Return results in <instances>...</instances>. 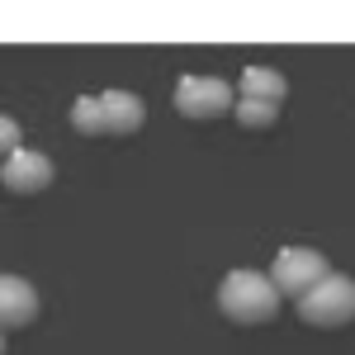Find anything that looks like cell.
<instances>
[{"instance_id": "4", "label": "cell", "mask_w": 355, "mask_h": 355, "mask_svg": "<svg viewBox=\"0 0 355 355\" xmlns=\"http://www.w3.org/2000/svg\"><path fill=\"white\" fill-rule=\"evenodd\" d=\"M331 275L327 266V256L322 251H308V246H284L279 256H275V266H270V284H275V294H289V299H303L313 284H322Z\"/></svg>"}, {"instance_id": "9", "label": "cell", "mask_w": 355, "mask_h": 355, "mask_svg": "<svg viewBox=\"0 0 355 355\" xmlns=\"http://www.w3.org/2000/svg\"><path fill=\"white\" fill-rule=\"evenodd\" d=\"M232 114H237L242 128H270L275 119H279V105H266V100H237Z\"/></svg>"}, {"instance_id": "7", "label": "cell", "mask_w": 355, "mask_h": 355, "mask_svg": "<svg viewBox=\"0 0 355 355\" xmlns=\"http://www.w3.org/2000/svg\"><path fill=\"white\" fill-rule=\"evenodd\" d=\"M38 318V289L19 275H0V331L28 327Z\"/></svg>"}, {"instance_id": "3", "label": "cell", "mask_w": 355, "mask_h": 355, "mask_svg": "<svg viewBox=\"0 0 355 355\" xmlns=\"http://www.w3.org/2000/svg\"><path fill=\"white\" fill-rule=\"evenodd\" d=\"M294 303H299V318L308 327H346L355 318V279L331 270L322 284H313V289Z\"/></svg>"}, {"instance_id": "1", "label": "cell", "mask_w": 355, "mask_h": 355, "mask_svg": "<svg viewBox=\"0 0 355 355\" xmlns=\"http://www.w3.org/2000/svg\"><path fill=\"white\" fill-rule=\"evenodd\" d=\"M218 308L227 322L256 327V322H270L279 313V294H275V284L261 270H232L218 284Z\"/></svg>"}, {"instance_id": "6", "label": "cell", "mask_w": 355, "mask_h": 355, "mask_svg": "<svg viewBox=\"0 0 355 355\" xmlns=\"http://www.w3.org/2000/svg\"><path fill=\"white\" fill-rule=\"evenodd\" d=\"M0 180H5L15 194H43L48 185H53V162H48L43 152L19 147V152H10V157L0 162Z\"/></svg>"}, {"instance_id": "2", "label": "cell", "mask_w": 355, "mask_h": 355, "mask_svg": "<svg viewBox=\"0 0 355 355\" xmlns=\"http://www.w3.org/2000/svg\"><path fill=\"white\" fill-rule=\"evenodd\" d=\"M147 119V105L128 95V90H105V95H90L71 105V128L76 133H137Z\"/></svg>"}, {"instance_id": "8", "label": "cell", "mask_w": 355, "mask_h": 355, "mask_svg": "<svg viewBox=\"0 0 355 355\" xmlns=\"http://www.w3.org/2000/svg\"><path fill=\"white\" fill-rule=\"evenodd\" d=\"M284 90H289V81H284L279 71H270V67H246V71H242V100L279 105V100H284Z\"/></svg>"}, {"instance_id": "11", "label": "cell", "mask_w": 355, "mask_h": 355, "mask_svg": "<svg viewBox=\"0 0 355 355\" xmlns=\"http://www.w3.org/2000/svg\"><path fill=\"white\" fill-rule=\"evenodd\" d=\"M0 355H5V336H0Z\"/></svg>"}, {"instance_id": "10", "label": "cell", "mask_w": 355, "mask_h": 355, "mask_svg": "<svg viewBox=\"0 0 355 355\" xmlns=\"http://www.w3.org/2000/svg\"><path fill=\"white\" fill-rule=\"evenodd\" d=\"M19 123L10 119V114H0V157H10V152H19Z\"/></svg>"}, {"instance_id": "5", "label": "cell", "mask_w": 355, "mask_h": 355, "mask_svg": "<svg viewBox=\"0 0 355 355\" xmlns=\"http://www.w3.org/2000/svg\"><path fill=\"white\" fill-rule=\"evenodd\" d=\"M237 105L232 100V85L227 81H214V76H180L175 81V114L180 119H218Z\"/></svg>"}]
</instances>
